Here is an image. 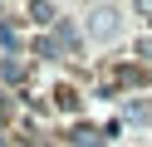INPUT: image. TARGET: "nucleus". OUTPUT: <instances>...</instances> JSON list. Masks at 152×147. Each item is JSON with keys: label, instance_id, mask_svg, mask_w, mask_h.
Segmentation results:
<instances>
[{"label": "nucleus", "instance_id": "obj_3", "mask_svg": "<svg viewBox=\"0 0 152 147\" xmlns=\"http://www.w3.org/2000/svg\"><path fill=\"white\" fill-rule=\"evenodd\" d=\"M98 142H103V137L88 132V127H83V132H74V147H98Z\"/></svg>", "mask_w": 152, "mask_h": 147}, {"label": "nucleus", "instance_id": "obj_4", "mask_svg": "<svg viewBox=\"0 0 152 147\" xmlns=\"http://www.w3.org/2000/svg\"><path fill=\"white\" fill-rule=\"evenodd\" d=\"M30 15H34V20H44V25H49V20H54V5H30Z\"/></svg>", "mask_w": 152, "mask_h": 147}, {"label": "nucleus", "instance_id": "obj_1", "mask_svg": "<svg viewBox=\"0 0 152 147\" xmlns=\"http://www.w3.org/2000/svg\"><path fill=\"white\" fill-rule=\"evenodd\" d=\"M88 34L93 39H113V34H118V10H113V5H93L88 10Z\"/></svg>", "mask_w": 152, "mask_h": 147}, {"label": "nucleus", "instance_id": "obj_2", "mask_svg": "<svg viewBox=\"0 0 152 147\" xmlns=\"http://www.w3.org/2000/svg\"><path fill=\"white\" fill-rule=\"evenodd\" d=\"M20 78H25V64H20V59H5V83H20Z\"/></svg>", "mask_w": 152, "mask_h": 147}]
</instances>
